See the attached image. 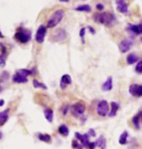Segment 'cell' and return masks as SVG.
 I'll list each match as a JSON object with an SVG mask.
<instances>
[{"label": "cell", "mask_w": 142, "mask_h": 149, "mask_svg": "<svg viewBox=\"0 0 142 149\" xmlns=\"http://www.w3.org/2000/svg\"><path fill=\"white\" fill-rule=\"evenodd\" d=\"M95 22L100 23V24H105L106 26L111 25L115 22V17L111 13H103V14H97L94 17Z\"/></svg>", "instance_id": "obj_1"}, {"label": "cell", "mask_w": 142, "mask_h": 149, "mask_svg": "<svg viewBox=\"0 0 142 149\" xmlns=\"http://www.w3.org/2000/svg\"><path fill=\"white\" fill-rule=\"evenodd\" d=\"M64 15H65V13H64L63 10L55 11L54 13L50 16L48 22H47V27L48 28L55 27V26L57 25L58 23L62 20V19L64 17Z\"/></svg>", "instance_id": "obj_2"}, {"label": "cell", "mask_w": 142, "mask_h": 149, "mask_svg": "<svg viewBox=\"0 0 142 149\" xmlns=\"http://www.w3.org/2000/svg\"><path fill=\"white\" fill-rule=\"evenodd\" d=\"M15 39L19 42V43L25 44L31 39V32L29 30H25V29H19L17 33L15 34Z\"/></svg>", "instance_id": "obj_3"}, {"label": "cell", "mask_w": 142, "mask_h": 149, "mask_svg": "<svg viewBox=\"0 0 142 149\" xmlns=\"http://www.w3.org/2000/svg\"><path fill=\"white\" fill-rule=\"evenodd\" d=\"M108 109H109V105L106 101L103 100L100 101L98 105V108H97V111L99 113V115L100 116H105L106 114L108 113Z\"/></svg>", "instance_id": "obj_4"}, {"label": "cell", "mask_w": 142, "mask_h": 149, "mask_svg": "<svg viewBox=\"0 0 142 149\" xmlns=\"http://www.w3.org/2000/svg\"><path fill=\"white\" fill-rule=\"evenodd\" d=\"M46 27L45 25H40L39 28L37 30V33H36V42L39 44H42L44 41H45V37H46Z\"/></svg>", "instance_id": "obj_5"}, {"label": "cell", "mask_w": 142, "mask_h": 149, "mask_svg": "<svg viewBox=\"0 0 142 149\" xmlns=\"http://www.w3.org/2000/svg\"><path fill=\"white\" fill-rule=\"evenodd\" d=\"M84 111H85V106H84V104H82V103H76L73 106V108H72L73 114L75 116H76V117L82 115Z\"/></svg>", "instance_id": "obj_6"}, {"label": "cell", "mask_w": 142, "mask_h": 149, "mask_svg": "<svg viewBox=\"0 0 142 149\" xmlns=\"http://www.w3.org/2000/svg\"><path fill=\"white\" fill-rule=\"evenodd\" d=\"M130 93L134 97H141L142 96V85L132 84L130 86Z\"/></svg>", "instance_id": "obj_7"}, {"label": "cell", "mask_w": 142, "mask_h": 149, "mask_svg": "<svg viewBox=\"0 0 142 149\" xmlns=\"http://www.w3.org/2000/svg\"><path fill=\"white\" fill-rule=\"evenodd\" d=\"M116 5H117V10L121 12L122 14H129V9L128 4L126 3L125 0H116Z\"/></svg>", "instance_id": "obj_8"}, {"label": "cell", "mask_w": 142, "mask_h": 149, "mask_svg": "<svg viewBox=\"0 0 142 149\" xmlns=\"http://www.w3.org/2000/svg\"><path fill=\"white\" fill-rule=\"evenodd\" d=\"M132 42L130 41V40H123L121 43L119 44V49H120V52H122V53H125L127 52H129L130 49H131V47H132Z\"/></svg>", "instance_id": "obj_9"}, {"label": "cell", "mask_w": 142, "mask_h": 149, "mask_svg": "<svg viewBox=\"0 0 142 149\" xmlns=\"http://www.w3.org/2000/svg\"><path fill=\"white\" fill-rule=\"evenodd\" d=\"M129 31L132 32V33H134L135 35H139V34H142V24H131L129 25Z\"/></svg>", "instance_id": "obj_10"}, {"label": "cell", "mask_w": 142, "mask_h": 149, "mask_svg": "<svg viewBox=\"0 0 142 149\" xmlns=\"http://www.w3.org/2000/svg\"><path fill=\"white\" fill-rule=\"evenodd\" d=\"M67 39V33L63 29H59L55 34V40L58 42H63Z\"/></svg>", "instance_id": "obj_11"}, {"label": "cell", "mask_w": 142, "mask_h": 149, "mask_svg": "<svg viewBox=\"0 0 142 149\" xmlns=\"http://www.w3.org/2000/svg\"><path fill=\"white\" fill-rule=\"evenodd\" d=\"M72 83V79H71V77L69 76V74H64L63 77H61V88L64 89L65 87H66L67 85H69Z\"/></svg>", "instance_id": "obj_12"}, {"label": "cell", "mask_w": 142, "mask_h": 149, "mask_svg": "<svg viewBox=\"0 0 142 149\" xmlns=\"http://www.w3.org/2000/svg\"><path fill=\"white\" fill-rule=\"evenodd\" d=\"M13 81L17 83H25V82H27V77H23L21 74L17 73L13 76Z\"/></svg>", "instance_id": "obj_13"}, {"label": "cell", "mask_w": 142, "mask_h": 149, "mask_svg": "<svg viewBox=\"0 0 142 149\" xmlns=\"http://www.w3.org/2000/svg\"><path fill=\"white\" fill-rule=\"evenodd\" d=\"M102 88L103 91H110L112 89V77H107L106 81L103 84Z\"/></svg>", "instance_id": "obj_14"}, {"label": "cell", "mask_w": 142, "mask_h": 149, "mask_svg": "<svg viewBox=\"0 0 142 149\" xmlns=\"http://www.w3.org/2000/svg\"><path fill=\"white\" fill-rule=\"evenodd\" d=\"M110 108H111V111H110V112L108 113V115L110 116V117H113V116L116 115V112L118 111L119 106H118V104H117V103L112 102V103L110 104Z\"/></svg>", "instance_id": "obj_15"}, {"label": "cell", "mask_w": 142, "mask_h": 149, "mask_svg": "<svg viewBox=\"0 0 142 149\" xmlns=\"http://www.w3.org/2000/svg\"><path fill=\"white\" fill-rule=\"evenodd\" d=\"M137 60H138V56L135 54V53H131V54H129L128 57H127V62H128V64L130 65L137 62Z\"/></svg>", "instance_id": "obj_16"}, {"label": "cell", "mask_w": 142, "mask_h": 149, "mask_svg": "<svg viewBox=\"0 0 142 149\" xmlns=\"http://www.w3.org/2000/svg\"><path fill=\"white\" fill-rule=\"evenodd\" d=\"M76 11H79V12H86V13H90L91 12V7L89 5L85 4V5H80L78 6L76 8H75Z\"/></svg>", "instance_id": "obj_17"}, {"label": "cell", "mask_w": 142, "mask_h": 149, "mask_svg": "<svg viewBox=\"0 0 142 149\" xmlns=\"http://www.w3.org/2000/svg\"><path fill=\"white\" fill-rule=\"evenodd\" d=\"M8 112H9V109H6V111L0 112V125H3L6 121H7Z\"/></svg>", "instance_id": "obj_18"}, {"label": "cell", "mask_w": 142, "mask_h": 149, "mask_svg": "<svg viewBox=\"0 0 142 149\" xmlns=\"http://www.w3.org/2000/svg\"><path fill=\"white\" fill-rule=\"evenodd\" d=\"M96 143H97V146H99L100 149H105L106 141H105V139L103 138V136H100V138H99V139L96 141Z\"/></svg>", "instance_id": "obj_19"}, {"label": "cell", "mask_w": 142, "mask_h": 149, "mask_svg": "<svg viewBox=\"0 0 142 149\" xmlns=\"http://www.w3.org/2000/svg\"><path fill=\"white\" fill-rule=\"evenodd\" d=\"M45 116H46V120L48 121V122H52V119H53V111H52V109H45Z\"/></svg>", "instance_id": "obj_20"}, {"label": "cell", "mask_w": 142, "mask_h": 149, "mask_svg": "<svg viewBox=\"0 0 142 149\" xmlns=\"http://www.w3.org/2000/svg\"><path fill=\"white\" fill-rule=\"evenodd\" d=\"M59 133H60L62 136H67L69 135V129H68V127L66 125H61V126L59 127Z\"/></svg>", "instance_id": "obj_21"}, {"label": "cell", "mask_w": 142, "mask_h": 149, "mask_svg": "<svg viewBox=\"0 0 142 149\" xmlns=\"http://www.w3.org/2000/svg\"><path fill=\"white\" fill-rule=\"evenodd\" d=\"M127 139H128V132H123L122 133V135H121L120 136V139H119V143L120 144H126L127 143Z\"/></svg>", "instance_id": "obj_22"}, {"label": "cell", "mask_w": 142, "mask_h": 149, "mask_svg": "<svg viewBox=\"0 0 142 149\" xmlns=\"http://www.w3.org/2000/svg\"><path fill=\"white\" fill-rule=\"evenodd\" d=\"M17 74H21V76L27 77V76H30V74H32V72L29 70H26V69H20V70H17Z\"/></svg>", "instance_id": "obj_23"}, {"label": "cell", "mask_w": 142, "mask_h": 149, "mask_svg": "<svg viewBox=\"0 0 142 149\" xmlns=\"http://www.w3.org/2000/svg\"><path fill=\"white\" fill-rule=\"evenodd\" d=\"M33 85H34V87L35 88H43V89H47L46 86L44 84V83L42 82H40V81H38L37 79H34L33 80Z\"/></svg>", "instance_id": "obj_24"}, {"label": "cell", "mask_w": 142, "mask_h": 149, "mask_svg": "<svg viewBox=\"0 0 142 149\" xmlns=\"http://www.w3.org/2000/svg\"><path fill=\"white\" fill-rule=\"evenodd\" d=\"M39 139L42 141H45V142H50V141H51V138H50V136L47 135V134H45V135L41 134V135H39Z\"/></svg>", "instance_id": "obj_25"}, {"label": "cell", "mask_w": 142, "mask_h": 149, "mask_svg": "<svg viewBox=\"0 0 142 149\" xmlns=\"http://www.w3.org/2000/svg\"><path fill=\"white\" fill-rule=\"evenodd\" d=\"M139 120H140V116L139 114H137V115H135L134 118H132V122H134V126L136 129H139Z\"/></svg>", "instance_id": "obj_26"}, {"label": "cell", "mask_w": 142, "mask_h": 149, "mask_svg": "<svg viewBox=\"0 0 142 149\" xmlns=\"http://www.w3.org/2000/svg\"><path fill=\"white\" fill-rule=\"evenodd\" d=\"M6 63V54L5 53H1L0 54V66L4 67Z\"/></svg>", "instance_id": "obj_27"}, {"label": "cell", "mask_w": 142, "mask_h": 149, "mask_svg": "<svg viewBox=\"0 0 142 149\" xmlns=\"http://www.w3.org/2000/svg\"><path fill=\"white\" fill-rule=\"evenodd\" d=\"M135 72L138 74H142V60L136 65V67H135Z\"/></svg>", "instance_id": "obj_28"}, {"label": "cell", "mask_w": 142, "mask_h": 149, "mask_svg": "<svg viewBox=\"0 0 142 149\" xmlns=\"http://www.w3.org/2000/svg\"><path fill=\"white\" fill-rule=\"evenodd\" d=\"M84 34H85V28H81L80 31H79V36H80V38L82 39V42H83V43H84V40H83Z\"/></svg>", "instance_id": "obj_29"}, {"label": "cell", "mask_w": 142, "mask_h": 149, "mask_svg": "<svg viewBox=\"0 0 142 149\" xmlns=\"http://www.w3.org/2000/svg\"><path fill=\"white\" fill-rule=\"evenodd\" d=\"M97 146V143H96V142H89V144H88V148H89V149H94L95 147H96Z\"/></svg>", "instance_id": "obj_30"}, {"label": "cell", "mask_w": 142, "mask_h": 149, "mask_svg": "<svg viewBox=\"0 0 142 149\" xmlns=\"http://www.w3.org/2000/svg\"><path fill=\"white\" fill-rule=\"evenodd\" d=\"M97 9L98 10H100V11H103V8H105V6H103V4H100V3H99V4H97Z\"/></svg>", "instance_id": "obj_31"}, {"label": "cell", "mask_w": 142, "mask_h": 149, "mask_svg": "<svg viewBox=\"0 0 142 149\" xmlns=\"http://www.w3.org/2000/svg\"><path fill=\"white\" fill-rule=\"evenodd\" d=\"M88 135H89V136H96V133L94 132V130L91 129V130L89 131V133H88Z\"/></svg>", "instance_id": "obj_32"}, {"label": "cell", "mask_w": 142, "mask_h": 149, "mask_svg": "<svg viewBox=\"0 0 142 149\" xmlns=\"http://www.w3.org/2000/svg\"><path fill=\"white\" fill-rule=\"evenodd\" d=\"M68 109H69V106H66V107H65V109H63V114H64V115H66V114H67Z\"/></svg>", "instance_id": "obj_33"}, {"label": "cell", "mask_w": 142, "mask_h": 149, "mask_svg": "<svg viewBox=\"0 0 142 149\" xmlns=\"http://www.w3.org/2000/svg\"><path fill=\"white\" fill-rule=\"evenodd\" d=\"M73 147H78V141H73Z\"/></svg>", "instance_id": "obj_34"}, {"label": "cell", "mask_w": 142, "mask_h": 149, "mask_svg": "<svg viewBox=\"0 0 142 149\" xmlns=\"http://www.w3.org/2000/svg\"><path fill=\"white\" fill-rule=\"evenodd\" d=\"M88 29H89L90 32H91L92 34H95V30H94V29H93L92 27H91V26H88Z\"/></svg>", "instance_id": "obj_35"}, {"label": "cell", "mask_w": 142, "mask_h": 149, "mask_svg": "<svg viewBox=\"0 0 142 149\" xmlns=\"http://www.w3.org/2000/svg\"><path fill=\"white\" fill-rule=\"evenodd\" d=\"M3 105H4V101H3V100H0V107H2Z\"/></svg>", "instance_id": "obj_36"}, {"label": "cell", "mask_w": 142, "mask_h": 149, "mask_svg": "<svg viewBox=\"0 0 142 149\" xmlns=\"http://www.w3.org/2000/svg\"><path fill=\"white\" fill-rule=\"evenodd\" d=\"M2 136H3V134H2V132H1V131H0V139H2Z\"/></svg>", "instance_id": "obj_37"}, {"label": "cell", "mask_w": 142, "mask_h": 149, "mask_svg": "<svg viewBox=\"0 0 142 149\" xmlns=\"http://www.w3.org/2000/svg\"><path fill=\"white\" fill-rule=\"evenodd\" d=\"M0 38H4V36H3V34H2L1 31H0Z\"/></svg>", "instance_id": "obj_38"}, {"label": "cell", "mask_w": 142, "mask_h": 149, "mask_svg": "<svg viewBox=\"0 0 142 149\" xmlns=\"http://www.w3.org/2000/svg\"><path fill=\"white\" fill-rule=\"evenodd\" d=\"M139 116H140V119L142 120V111H140V112H139Z\"/></svg>", "instance_id": "obj_39"}, {"label": "cell", "mask_w": 142, "mask_h": 149, "mask_svg": "<svg viewBox=\"0 0 142 149\" xmlns=\"http://www.w3.org/2000/svg\"><path fill=\"white\" fill-rule=\"evenodd\" d=\"M60 1H63V2H68L69 0H60Z\"/></svg>", "instance_id": "obj_40"}]
</instances>
